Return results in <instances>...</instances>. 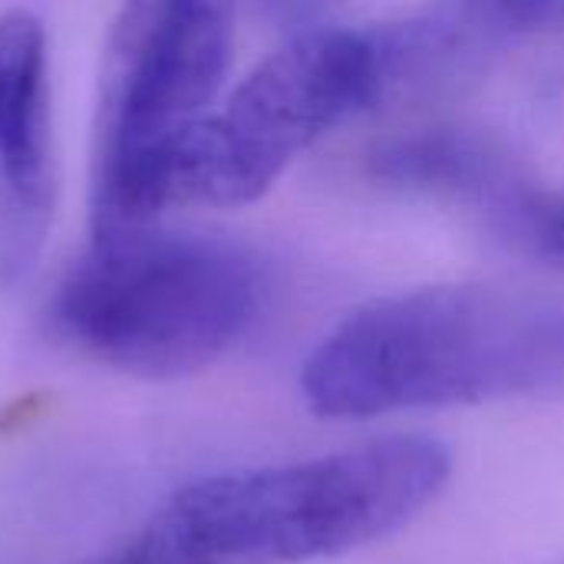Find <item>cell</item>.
Instances as JSON below:
<instances>
[{"mask_svg":"<svg viewBox=\"0 0 564 564\" xmlns=\"http://www.w3.org/2000/svg\"><path fill=\"white\" fill-rule=\"evenodd\" d=\"M327 420L564 393V301L482 284L420 288L357 307L301 373Z\"/></svg>","mask_w":564,"mask_h":564,"instance_id":"cell-1","label":"cell"},{"mask_svg":"<svg viewBox=\"0 0 564 564\" xmlns=\"http://www.w3.org/2000/svg\"><path fill=\"white\" fill-rule=\"evenodd\" d=\"M449 469L436 440H377L192 482L149 522L178 564L317 562L403 529L443 492Z\"/></svg>","mask_w":564,"mask_h":564,"instance_id":"cell-2","label":"cell"},{"mask_svg":"<svg viewBox=\"0 0 564 564\" xmlns=\"http://www.w3.org/2000/svg\"><path fill=\"white\" fill-rule=\"evenodd\" d=\"M254 311L258 271L238 245L155 225L93 238L53 297V324L73 347L142 380L205 370Z\"/></svg>","mask_w":564,"mask_h":564,"instance_id":"cell-3","label":"cell"},{"mask_svg":"<svg viewBox=\"0 0 564 564\" xmlns=\"http://www.w3.org/2000/svg\"><path fill=\"white\" fill-rule=\"evenodd\" d=\"M235 0H122L102 56L93 162V238L152 228L165 162L221 89Z\"/></svg>","mask_w":564,"mask_h":564,"instance_id":"cell-4","label":"cell"},{"mask_svg":"<svg viewBox=\"0 0 564 564\" xmlns=\"http://www.w3.org/2000/svg\"><path fill=\"white\" fill-rule=\"evenodd\" d=\"M383 99L377 33L307 26L271 53L169 152L165 208H238L354 112Z\"/></svg>","mask_w":564,"mask_h":564,"instance_id":"cell-5","label":"cell"},{"mask_svg":"<svg viewBox=\"0 0 564 564\" xmlns=\"http://www.w3.org/2000/svg\"><path fill=\"white\" fill-rule=\"evenodd\" d=\"M53 188L46 33L13 10L0 20V291L36 261Z\"/></svg>","mask_w":564,"mask_h":564,"instance_id":"cell-6","label":"cell"},{"mask_svg":"<svg viewBox=\"0 0 564 564\" xmlns=\"http://www.w3.org/2000/svg\"><path fill=\"white\" fill-rule=\"evenodd\" d=\"M370 165L377 178L397 185L489 198L502 205V212L516 221L512 228H519L522 215L535 202V192L519 185L506 155H499L486 139L456 129H430L420 135L393 139L370 159Z\"/></svg>","mask_w":564,"mask_h":564,"instance_id":"cell-7","label":"cell"},{"mask_svg":"<svg viewBox=\"0 0 564 564\" xmlns=\"http://www.w3.org/2000/svg\"><path fill=\"white\" fill-rule=\"evenodd\" d=\"M535 258L564 268V195H539L516 231Z\"/></svg>","mask_w":564,"mask_h":564,"instance_id":"cell-8","label":"cell"},{"mask_svg":"<svg viewBox=\"0 0 564 564\" xmlns=\"http://www.w3.org/2000/svg\"><path fill=\"white\" fill-rule=\"evenodd\" d=\"M340 0H261V7L268 10L271 20L284 23V26H311L317 23L330 7H337Z\"/></svg>","mask_w":564,"mask_h":564,"instance_id":"cell-9","label":"cell"},{"mask_svg":"<svg viewBox=\"0 0 564 564\" xmlns=\"http://www.w3.org/2000/svg\"><path fill=\"white\" fill-rule=\"evenodd\" d=\"M545 30L564 33V0H545Z\"/></svg>","mask_w":564,"mask_h":564,"instance_id":"cell-10","label":"cell"}]
</instances>
